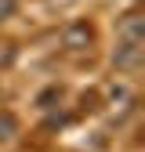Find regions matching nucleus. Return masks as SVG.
<instances>
[{"instance_id":"nucleus-4","label":"nucleus","mask_w":145,"mask_h":152,"mask_svg":"<svg viewBox=\"0 0 145 152\" xmlns=\"http://www.w3.org/2000/svg\"><path fill=\"white\" fill-rule=\"evenodd\" d=\"M15 130H18V120L11 116V112H0V141H4V138H11Z\"/></svg>"},{"instance_id":"nucleus-2","label":"nucleus","mask_w":145,"mask_h":152,"mask_svg":"<svg viewBox=\"0 0 145 152\" xmlns=\"http://www.w3.org/2000/svg\"><path fill=\"white\" fill-rule=\"evenodd\" d=\"M91 40H94V33H91V26H87V22H72V26L65 29V47H72V51L87 47Z\"/></svg>"},{"instance_id":"nucleus-5","label":"nucleus","mask_w":145,"mask_h":152,"mask_svg":"<svg viewBox=\"0 0 145 152\" xmlns=\"http://www.w3.org/2000/svg\"><path fill=\"white\" fill-rule=\"evenodd\" d=\"M54 98H58V91H54V87H51V91H44V94H40V98H36V102H40V105L47 109V102H54Z\"/></svg>"},{"instance_id":"nucleus-1","label":"nucleus","mask_w":145,"mask_h":152,"mask_svg":"<svg viewBox=\"0 0 145 152\" xmlns=\"http://www.w3.org/2000/svg\"><path fill=\"white\" fill-rule=\"evenodd\" d=\"M113 62H116V69H138V62H141V44L123 40V44L113 51Z\"/></svg>"},{"instance_id":"nucleus-3","label":"nucleus","mask_w":145,"mask_h":152,"mask_svg":"<svg viewBox=\"0 0 145 152\" xmlns=\"http://www.w3.org/2000/svg\"><path fill=\"white\" fill-rule=\"evenodd\" d=\"M120 36H123V40H131V44H141V36H145L141 15H123V18H120Z\"/></svg>"}]
</instances>
